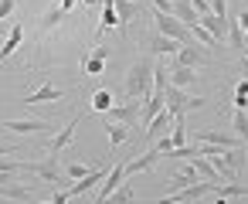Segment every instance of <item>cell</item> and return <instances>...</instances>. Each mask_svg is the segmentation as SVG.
<instances>
[{"label": "cell", "mask_w": 248, "mask_h": 204, "mask_svg": "<svg viewBox=\"0 0 248 204\" xmlns=\"http://www.w3.org/2000/svg\"><path fill=\"white\" fill-rule=\"evenodd\" d=\"M153 58H136L126 72V82H123V95L126 99H146L153 92Z\"/></svg>", "instance_id": "1"}, {"label": "cell", "mask_w": 248, "mask_h": 204, "mask_svg": "<svg viewBox=\"0 0 248 204\" xmlns=\"http://www.w3.org/2000/svg\"><path fill=\"white\" fill-rule=\"evenodd\" d=\"M24 173H34V177H38L45 187H51V190H65V187L72 184V180L65 177V170L58 167V157H51V153H48L41 163H24Z\"/></svg>", "instance_id": "2"}, {"label": "cell", "mask_w": 248, "mask_h": 204, "mask_svg": "<svg viewBox=\"0 0 248 204\" xmlns=\"http://www.w3.org/2000/svg\"><path fill=\"white\" fill-rule=\"evenodd\" d=\"M207 106V99H201V95H187L184 89H177V85H167V92H163V109L170 112V116H184V112H190V109H204Z\"/></svg>", "instance_id": "3"}, {"label": "cell", "mask_w": 248, "mask_h": 204, "mask_svg": "<svg viewBox=\"0 0 248 204\" xmlns=\"http://www.w3.org/2000/svg\"><path fill=\"white\" fill-rule=\"evenodd\" d=\"M153 24H156V34H163V38H170V41H180V45H190V41H194L190 31H187L173 14H153Z\"/></svg>", "instance_id": "4"}, {"label": "cell", "mask_w": 248, "mask_h": 204, "mask_svg": "<svg viewBox=\"0 0 248 204\" xmlns=\"http://www.w3.org/2000/svg\"><path fill=\"white\" fill-rule=\"evenodd\" d=\"M140 106H143V99L112 102V106H109V112H106V123H126V126H133V129H136V123H140Z\"/></svg>", "instance_id": "5"}, {"label": "cell", "mask_w": 248, "mask_h": 204, "mask_svg": "<svg viewBox=\"0 0 248 204\" xmlns=\"http://www.w3.org/2000/svg\"><path fill=\"white\" fill-rule=\"evenodd\" d=\"M78 123H82V112H75V116H72V119H68V123H65V126H62V129H58L51 140H48V153H51V157H58V153H62V150H65V146L75 140Z\"/></svg>", "instance_id": "6"}, {"label": "cell", "mask_w": 248, "mask_h": 204, "mask_svg": "<svg viewBox=\"0 0 248 204\" xmlns=\"http://www.w3.org/2000/svg\"><path fill=\"white\" fill-rule=\"evenodd\" d=\"M211 58H207V51L197 45V41H190V45H180V51L173 55V65H184V68H197V65H207Z\"/></svg>", "instance_id": "7"}, {"label": "cell", "mask_w": 248, "mask_h": 204, "mask_svg": "<svg viewBox=\"0 0 248 204\" xmlns=\"http://www.w3.org/2000/svg\"><path fill=\"white\" fill-rule=\"evenodd\" d=\"M194 140L197 143H211V146H221V150H238V136H231V133H217V129H197L194 133Z\"/></svg>", "instance_id": "8"}, {"label": "cell", "mask_w": 248, "mask_h": 204, "mask_svg": "<svg viewBox=\"0 0 248 204\" xmlns=\"http://www.w3.org/2000/svg\"><path fill=\"white\" fill-rule=\"evenodd\" d=\"M160 160H163V153L153 146V150H146V153H140V157L126 160V177H136V173H143V170H153Z\"/></svg>", "instance_id": "9"}, {"label": "cell", "mask_w": 248, "mask_h": 204, "mask_svg": "<svg viewBox=\"0 0 248 204\" xmlns=\"http://www.w3.org/2000/svg\"><path fill=\"white\" fill-rule=\"evenodd\" d=\"M4 129L7 133H48V129H55L51 123H45V119H4Z\"/></svg>", "instance_id": "10"}, {"label": "cell", "mask_w": 248, "mask_h": 204, "mask_svg": "<svg viewBox=\"0 0 248 204\" xmlns=\"http://www.w3.org/2000/svg\"><path fill=\"white\" fill-rule=\"evenodd\" d=\"M126 180V163H112V170L106 173V180H102V187H99V197H95V204H106V197L119 187Z\"/></svg>", "instance_id": "11"}, {"label": "cell", "mask_w": 248, "mask_h": 204, "mask_svg": "<svg viewBox=\"0 0 248 204\" xmlns=\"http://www.w3.org/2000/svg\"><path fill=\"white\" fill-rule=\"evenodd\" d=\"M197 24H201V28H204L217 45L228 38V21H224V17H217V14H201V21H197Z\"/></svg>", "instance_id": "12"}, {"label": "cell", "mask_w": 248, "mask_h": 204, "mask_svg": "<svg viewBox=\"0 0 248 204\" xmlns=\"http://www.w3.org/2000/svg\"><path fill=\"white\" fill-rule=\"evenodd\" d=\"M68 92H62V89H55L51 82H45L41 89H34V92H28V106H41V102H58V99H65Z\"/></svg>", "instance_id": "13"}, {"label": "cell", "mask_w": 248, "mask_h": 204, "mask_svg": "<svg viewBox=\"0 0 248 204\" xmlns=\"http://www.w3.org/2000/svg\"><path fill=\"white\" fill-rule=\"evenodd\" d=\"M170 126H173V116H170L167 109H160V112L146 123V140H160V136H167Z\"/></svg>", "instance_id": "14"}, {"label": "cell", "mask_w": 248, "mask_h": 204, "mask_svg": "<svg viewBox=\"0 0 248 204\" xmlns=\"http://www.w3.org/2000/svg\"><path fill=\"white\" fill-rule=\"evenodd\" d=\"M146 48H150V55L167 58V55H177V51H180V41H170V38H163V34H150V38H146Z\"/></svg>", "instance_id": "15"}, {"label": "cell", "mask_w": 248, "mask_h": 204, "mask_svg": "<svg viewBox=\"0 0 248 204\" xmlns=\"http://www.w3.org/2000/svg\"><path fill=\"white\" fill-rule=\"evenodd\" d=\"M197 180H201V177H197L194 163L187 160V163H184V167H180V170H177V173L170 177V184H167V187H170V190L177 194V190H184V187H190V184H197Z\"/></svg>", "instance_id": "16"}, {"label": "cell", "mask_w": 248, "mask_h": 204, "mask_svg": "<svg viewBox=\"0 0 248 204\" xmlns=\"http://www.w3.org/2000/svg\"><path fill=\"white\" fill-rule=\"evenodd\" d=\"M112 7H116V17H119V31H123V38L129 34V21L140 14V7L133 4V0H112Z\"/></svg>", "instance_id": "17"}, {"label": "cell", "mask_w": 248, "mask_h": 204, "mask_svg": "<svg viewBox=\"0 0 248 204\" xmlns=\"http://www.w3.org/2000/svg\"><path fill=\"white\" fill-rule=\"evenodd\" d=\"M160 109H163V95H160V92H150V95L143 99V106H140V126H146Z\"/></svg>", "instance_id": "18"}, {"label": "cell", "mask_w": 248, "mask_h": 204, "mask_svg": "<svg viewBox=\"0 0 248 204\" xmlns=\"http://www.w3.org/2000/svg\"><path fill=\"white\" fill-rule=\"evenodd\" d=\"M170 14H173L184 28H190V24H197V21H201V14L190 7V0H173V11H170Z\"/></svg>", "instance_id": "19"}, {"label": "cell", "mask_w": 248, "mask_h": 204, "mask_svg": "<svg viewBox=\"0 0 248 204\" xmlns=\"http://www.w3.org/2000/svg\"><path fill=\"white\" fill-rule=\"evenodd\" d=\"M201 75H197V68H184V65H173L170 68V85H177V89H187V85H194Z\"/></svg>", "instance_id": "20"}, {"label": "cell", "mask_w": 248, "mask_h": 204, "mask_svg": "<svg viewBox=\"0 0 248 204\" xmlns=\"http://www.w3.org/2000/svg\"><path fill=\"white\" fill-rule=\"evenodd\" d=\"M106 204H136V190H133V184H129V177L106 197Z\"/></svg>", "instance_id": "21"}, {"label": "cell", "mask_w": 248, "mask_h": 204, "mask_svg": "<svg viewBox=\"0 0 248 204\" xmlns=\"http://www.w3.org/2000/svg\"><path fill=\"white\" fill-rule=\"evenodd\" d=\"M0 197H11V201H31V187H28V184H17V180H7V184H0Z\"/></svg>", "instance_id": "22"}, {"label": "cell", "mask_w": 248, "mask_h": 204, "mask_svg": "<svg viewBox=\"0 0 248 204\" xmlns=\"http://www.w3.org/2000/svg\"><path fill=\"white\" fill-rule=\"evenodd\" d=\"M106 133H109V150H116L119 143H126V140H129L133 126H126V123H106Z\"/></svg>", "instance_id": "23"}, {"label": "cell", "mask_w": 248, "mask_h": 204, "mask_svg": "<svg viewBox=\"0 0 248 204\" xmlns=\"http://www.w3.org/2000/svg\"><path fill=\"white\" fill-rule=\"evenodd\" d=\"M190 163H194V170H197L201 180H207V184H221V177H217V170L211 167L207 157H190Z\"/></svg>", "instance_id": "24"}, {"label": "cell", "mask_w": 248, "mask_h": 204, "mask_svg": "<svg viewBox=\"0 0 248 204\" xmlns=\"http://www.w3.org/2000/svg\"><path fill=\"white\" fill-rule=\"evenodd\" d=\"M21 38H24V28H21V24H14V28H11V34H7V45L0 48V65H4V62L21 48Z\"/></svg>", "instance_id": "25"}, {"label": "cell", "mask_w": 248, "mask_h": 204, "mask_svg": "<svg viewBox=\"0 0 248 204\" xmlns=\"http://www.w3.org/2000/svg\"><path fill=\"white\" fill-rule=\"evenodd\" d=\"M231 126H234V136H238V140L245 143V150H248V109H234Z\"/></svg>", "instance_id": "26"}, {"label": "cell", "mask_w": 248, "mask_h": 204, "mask_svg": "<svg viewBox=\"0 0 248 204\" xmlns=\"http://www.w3.org/2000/svg\"><path fill=\"white\" fill-rule=\"evenodd\" d=\"M109 28H119V17H116V7H112V0H102V17H99V34H106Z\"/></svg>", "instance_id": "27"}, {"label": "cell", "mask_w": 248, "mask_h": 204, "mask_svg": "<svg viewBox=\"0 0 248 204\" xmlns=\"http://www.w3.org/2000/svg\"><path fill=\"white\" fill-rule=\"evenodd\" d=\"M65 17H68V14H65V11H62L58 4H51V7H48V11L41 14V21H38V28H41V31H51V28H55L58 21H65Z\"/></svg>", "instance_id": "28"}, {"label": "cell", "mask_w": 248, "mask_h": 204, "mask_svg": "<svg viewBox=\"0 0 248 204\" xmlns=\"http://www.w3.org/2000/svg\"><path fill=\"white\" fill-rule=\"evenodd\" d=\"M187 31H190V38H194V41H197L201 48H217V41H214V38H211V34H207V31H204L201 24H190Z\"/></svg>", "instance_id": "29"}, {"label": "cell", "mask_w": 248, "mask_h": 204, "mask_svg": "<svg viewBox=\"0 0 248 204\" xmlns=\"http://www.w3.org/2000/svg\"><path fill=\"white\" fill-rule=\"evenodd\" d=\"M82 68H85V75H92V78H99V75L106 72V58H99V55H89V58L82 62Z\"/></svg>", "instance_id": "30"}, {"label": "cell", "mask_w": 248, "mask_h": 204, "mask_svg": "<svg viewBox=\"0 0 248 204\" xmlns=\"http://www.w3.org/2000/svg\"><path fill=\"white\" fill-rule=\"evenodd\" d=\"M109 106H112V92H109V89H99V92L92 95V109H95V112H109Z\"/></svg>", "instance_id": "31"}, {"label": "cell", "mask_w": 248, "mask_h": 204, "mask_svg": "<svg viewBox=\"0 0 248 204\" xmlns=\"http://www.w3.org/2000/svg\"><path fill=\"white\" fill-rule=\"evenodd\" d=\"M241 38H245V31H241L238 17H234V21H228V41H231V48H238V51H241Z\"/></svg>", "instance_id": "32"}, {"label": "cell", "mask_w": 248, "mask_h": 204, "mask_svg": "<svg viewBox=\"0 0 248 204\" xmlns=\"http://www.w3.org/2000/svg\"><path fill=\"white\" fill-rule=\"evenodd\" d=\"M234 109H248V78L234 85Z\"/></svg>", "instance_id": "33"}, {"label": "cell", "mask_w": 248, "mask_h": 204, "mask_svg": "<svg viewBox=\"0 0 248 204\" xmlns=\"http://www.w3.org/2000/svg\"><path fill=\"white\" fill-rule=\"evenodd\" d=\"M224 157H228V163H231L234 170H241V167H245V160H248V157H245V150H224Z\"/></svg>", "instance_id": "34"}, {"label": "cell", "mask_w": 248, "mask_h": 204, "mask_svg": "<svg viewBox=\"0 0 248 204\" xmlns=\"http://www.w3.org/2000/svg\"><path fill=\"white\" fill-rule=\"evenodd\" d=\"M85 173H89L85 163H68V167H65V177H68V180H82Z\"/></svg>", "instance_id": "35"}, {"label": "cell", "mask_w": 248, "mask_h": 204, "mask_svg": "<svg viewBox=\"0 0 248 204\" xmlns=\"http://www.w3.org/2000/svg\"><path fill=\"white\" fill-rule=\"evenodd\" d=\"M17 170H24L21 160H0V173H17Z\"/></svg>", "instance_id": "36"}, {"label": "cell", "mask_w": 248, "mask_h": 204, "mask_svg": "<svg viewBox=\"0 0 248 204\" xmlns=\"http://www.w3.org/2000/svg\"><path fill=\"white\" fill-rule=\"evenodd\" d=\"M153 146H156V150H160V153L167 157V153L173 150V140H170V133H167V136H160V140H153Z\"/></svg>", "instance_id": "37"}, {"label": "cell", "mask_w": 248, "mask_h": 204, "mask_svg": "<svg viewBox=\"0 0 248 204\" xmlns=\"http://www.w3.org/2000/svg\"><path fill=\"white\" fill-rule=\"evenodd\" d=\"M14 7H17V0H0V21H7L14 14Z\"/></svg>", "instance_id": "38"}, {"label": "cell", "mask_w": 248, "mask_h": 204, "mask_svg": "<svg viewBox=\"0 0 248 204\" xmlns=\"http://www.w3.org/2000/svg\"><path fill=\"white\" fill-rule=\"evenodd\" d=\"M211 4V14H217V17H224L228 21V7H224V0H207Z\"/></svg>", "instance_id": "39"}, {"label": "cell", "mask_w": 248, "mask_h": 204, "mask_svg": "<svg viewBox=\"0 0 248 204\" xmlns=\"http://www.w3.org/2000/svg\"><path fill=\"white\" fill-rule=\"evenodd\" d=\"M150 4L156 7V14H170V11H173V4H170V0H150Z\"/></svg>", "instance_id": "40"}, {"label": "cell", "mask_w": 248, "mask_h": 204, "mask_svg": "<svg viewBox=\"0 0 248 204\" xmlns=\"http://www.w3.org/2000/svg\"><path fill=\"white\" fill-rule=\"evenodd\" d=\"M51 201H55V204H68V201H72V197H68V194H65V190H51Z\"/></svg>", "instance_id": "41"}, {"label": "cell", "mask_w": 248, "mask_h": 204, "mask_svg": "<svg viewBox=\"0 0 248 204\" xmlns=\"http://www.w3.org/2000/svg\"><path fill=\"white\" fill-rule=\"evenodd\" d=\"M92 55H99V58H106V62H109V48H102V45H95V48H92Z\"/></svg>", "instance_id": "42"}, {"label": "cell", "mask_w": 248, "mask_h": 204, "mask_svg": "<svg viewBox=\"0 0 248 204\" xmlns=\"http://www.w3.org/2000/svg\"><path fill=\"white\" fill-rule=\"evenodd\" d=\"M153 204H180V197H177V194H170V197H160V201H153Z\"/></svg>", "instance_id": "43"}, {"label": "cell", "mask_w": 248, "mask_h": 204, "mask_svg": "<svg viewBox=\"0 0 248 204\" xmlns=\"http://www.w3.org/2000/svg\"><path fill=\"white\" fill-rule=\"evenodd\" d=\"M75 4H78V0H58V7H62V11H65V14H68V11H72V7H75Z\"/></svg>", "instance_id": "44"}, {"label": "cell", "mask_w": 248, "mask_h": 204, "mask_svg": "<svg viewBox=\"0 0 248 204\" xmlns=\"http://www.w3.org/2000/svg\"><path fill=\"white\" fill-rule=\"evenodd\" d=\"M238 24H241V31H248V11H241V14H238Z\"/></svg>", "instance_id": "45"}, {"label": "cell", "mask_w": 248, "mask_h": 204, "mask_svg": "<svg viewBox=\"0 0 248 204\" xmlns=\"http://www.w3.org/2000/svg\"><path fill=\"white\" fill-rule=\"evenodd\" d=\"M238 68H241V75L248 78V58H245V55H241V65H238Z\"/></svg>", "instance_id": "46"}, {"label": "cell", "mask_w": 248, "mask_h": 204, "mask_svg": "<svg viewBox=\"0 0 248 204\" xmlns=\"http://www.w3.org/2000/svg\"><path fill=\"white\" fill-rule=\"evenodd\" d=\"M4 153H14V146H7V143H0V157Z\"/></svg>", "instance_id": "47"}, {"label": "cell", "mask_w": 248, "mask_h": 204, "mask_svg": "<svg viewBox=\"0 0 248 204\" xmlns=\"http://www.w3.org/2000/svg\"><path fill=\"white\" fill-rule=\"evenodd\" d=\"M82 4H85V7H95V4H102V0H82Z\"/></svg>", "instance_id": "48"}, {"label": "cell", "mask_w": 248, "mask_h": 204, "mask_svg": "<svg viewBox=\"0 0 248 204\" xmlns=\"http://www.w3.org/2000/svg\"><path fill=\"white\" fill-rule=\"evenodd\" d=\"M28 204H55V201H34V197H31V201H28Z\"/></svg>", "instance_id": "49"}, {"label": "cell", "mask_w": 248, "mask_h": 204, "mask_svg": "<svg viewBox=\"0 0 248 204\" xmlns=\"http://www.w3.org/2000/svg\"><path fill=\"white\" fill-rule=\"evenodd\" d=\"M4 133H7V129H4V123H0V136H4Z\"/></svg>", "instance_id": "50"}, {"label": "cell", "mask_w": 248, "mask_h": 204, "mask_svg": "<svg viewBox=\"0 0 248 204\" xmlns=\"http://www.w3.org/2000/svg\"><path fill=\"white\" fill-rule=\"evenodd\" d=\"M217 204H224V201H221V197H217Z\"/></svg>", "instance_id": "51"}]
</instances>
